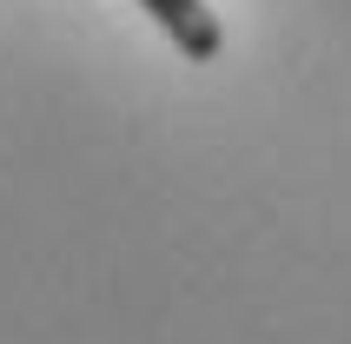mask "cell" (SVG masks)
Returning <instances> with one entry per match:
<instances>
[{
  "label": "cell",
  "instance_id": "cell-1",
  "mask_svg": "<svg viewBox=\"0 0 351 344\" xmlns=\"http://www.w3.org/2000/svg\"><path fill=\"white\" fill-rule=\"evenodd\" d=\"M146 14L173 34V47L186 60H219V47H226V34H219V20H213V7L206 0H139Z\"/></svg>",
  "mask_w": 351,
  "mask_h": 344
}]
</instances>
